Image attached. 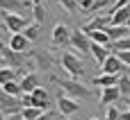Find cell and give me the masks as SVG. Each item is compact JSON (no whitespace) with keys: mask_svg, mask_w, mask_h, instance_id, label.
<instances>
[{"mask_svg":"<svg viewBox=\"0 0 130 120\" xmlns=\"http://www.w3.org/2000/svg\"><path fill=\"white\" fill-rule=\"evenodd\" d=\"M2 29H5V25H2V23H0V32H2Z\"/></svg>","mask_w":130,"mask_h":120,"instance_id":"38","label":"cell"},{"mask_svg":"<svg viewBox=\"0 0 130 120\" xmlns=\"http://www.w3.org/2000/svg\"><path fill=\"white\" fill-rule=\"evenodd\" d=\"M37 2H41V0H32V5H37Z\"/></svg>","mask_w":130,"mask_h":120,"instance_id":"39","label":"cell"},{"mask_svg":"<svg viewBox=\"0 0 130 120\" xmlns=\"http://www.w3.org/2000/svg\"><path fill=\"white\" fill-rule=\"evenodd\" d=\"M37 120H57V109H48V111H43Z\"/></svg>","mask_w":130,"mask_h":120,"instance_id":"31","label":"cell"},{"mask_svg":"<svg viewBox=\"0 0 130 120\" xmlns=\"http://www.w3.org/2000/svg\"><path fill=\"white\" fill-rule=\"evenodd\" d=\"M27 57H30V61H32L37 68H41V70H50V68L57 64V59L53 57V52H50V50H43V48H34V50H30Z\"/></svg>","mask_w":130,"mask_h":120,"instance_id":"4","label":"cell"},{"mask_svg":"<svg viewBox=\"0 0 130 120\" xmlns=\"http://www.w3.org/2000/svg\"><path fill=\"white\" fill-rule=\"evenodd\" d=\"M89 39H91V43L107 45V48H110V36H107V32H105V29H101V32H89Z\"/></svg>","mask_w":130,"mask_h":120,"instance_id":"23","label":"cell"},{"mask_svg":"<svg viewBox=\"0 0 130 120\" xmlns=\"http://www.w3.org/2000/svg\"><path fill=\"white\" fill-rule=\"evenodd\" d=\"M91 54H94V59L103 66L105 64V59L112 54V50L107 48V45H98V43H91Z\"/></svg>","mask_w":130,"mask_h":120,"instance_id":"20","label":"cell"},{"mask_svg":"<svg viewBox=\"0 0 130 120\" xmlns=\"http://www.w3.org/2000/svg\"><path fill=\"white\" fill-rule=\"evenodd\" d=\"M110 48L117 50V52H130V36H128V39L117 41V43H110Z\"/></svg>","mask_w":130,"mask_h":120,"instance_id":"27","label":"cell"},{"mask_svg":"<svg viewBox=\"0 0 130 120\" xmlns=\"http://www.w3.org/2000/svg\"><path fill=\"white\" fill-rule=\"evenodd\" d=\"M23 36L30 41V43H37L41 39V25L39 23H27V27L23 29Z\"/></svg>","mask_w":130,"mask_h":120,"instance_id":"19","label":"cell"},{"mask_svg":"<svg viewBox=\"0 0 130 120\" xmlns=\"http://www.w3.org/2000/svg\"><path fill=\"white\" fill-rule=\"evenodd\" d=\"M119 100H121V93H119L117 86H110V88H103V91H101V104H103V107H112V104H117Z\"/></svg>","mask_w":130,"mask_h":120,"instance_id":"15","label":"cell"},{"mask_svg":"<svg viewBox=\"0 0 130 120\" xmlns=\"http://www.w3.org/2000/svg\"><path fill=\"white\" fill-rule=\"evenodd\" d=\"M2 68H7V66H5V59L0 57V70H2Z\"/></svg>","mask_w":130,"mask_h":120,"instance_id":"35","label":"cell"},{"mask_svg":"<svg viewBox=\"0 0 130 120\" xmlns=\"http://www.w3.org/2000/svg\"><path fill=\"white\" fill-rule=\"evenodd\" d=\"M9 50L27 54V52H30V41H27L23 34H11V39H9Z\"/></svg>","mask_w":130,"mask_h":120,"instance_id":"13","label":"cell"},{"mask_svg":"<svg viewBox=\"0 0 130 120\" xmlns=\"http://www.w3.org/2000/svg\"><path fill=\"white\" fill-rule=\"evenodd\" d=\"M41 113H43V111H41L39 107H30V109H23V111H21L23 120H37Z\"/></svg>","mask_w":130,"mask_h":120,"instance_id":"26","label":"cell"},{"mask_svg":"<svg viewBox=\"0 0 130 120\" xmlns=\"http://www.w3.org/2000/svg\"><path fill=\"white\" fill-rule=\"evenodd\" d=\"M18 84H21V91H23V93H34V91L41 86V79H39L37 73H25V75L18 79Z\"/></svg>","mask_w":130,"mask_h":120,"instance_id":"11","label":"cell"},{"mask_svg":"<svg viewBox=\"0 0 130 120\" xmlns=\"http://www.w3.org/2000/svg\"><path fill=\"white\" fill-rule=\"evenodd\" d=\"M71 32L73 29H69L64 23H57L53 27V36H50L53 48H71Z\"/></svg>","mask_w":130,"mask_h":120,"instance_id":"6","label":"cell"},{"mask_svg":"<svg viewBox=\"0 0 130 120\" xmlns=\"http://www.w3.org/2000/svg\"><path fill=\"white\" fill-rule=\"evenodd\" d=\"M105 32H107V36H110V43H117V41H121V39H128V36H130L128 25H110Z\"/></svg>","mask_w":130,"mask_h":120,"instance_id":"16","label":"cell"},{"mask_svg":"<svg viewBox=\"0 0 130 120\" xmlns=\"http://www.w3.org/2000/svg\"><path fill=\"white\" fill-rule=\"evenodd\" d=\"M71 50H75L82 57L89 54L91 52V39H89V34L82 32V29H73L71 32Z\"/></svg>","mask_w":130,"mask_h":120,"instance_id":"5","label":"cell"},{"mask_svg":"<svg viewBox=\"0 0 130 120\" xmlns=\"http://www.w3.org/2000/svg\"><path fill=\"white\" fill-rule=\"evenodd\" d=\"M57 5L64 7L69 14H75V11H78V0H57Z\"/></svg>","mask_w":130,"mask_h":120,"instance_id":"28","label":"cell"},{"mask_svg":"<svg viewBox=\"0 0 130 120\" xmlns=\"http://www.w3.org/2000/svg\"><path fill=\"white\" fill-rule=\"evenodd\" d=\"M126 107H128V111H130V98H128V100H126Z\"/></svg>","mask_w":130,"mask_h":120,"instance_id":"36","label":"cell"},{"mask_svg":"<svg viewBox=\"0 0 130 120\" xmlns=\"http://www.w3.org/2000/svg\"><path fill=\"white\" fill-rule=\"evenodd\" d=\"M117 88H119V93H121L123 100H128V98H130V73H128V70L119 75V84H117Z\"/></svg>","mask_w":130,"mask_h":120,"instance_id":"21","label":"cell"},{"mask_svg":"<svg viewBox=\"0 0 130 120\" xmlns=\"http://www.w3.org/2000/svg\"><path fill=\"white\" fill-rule=\"evenodd\" d=\"M59 64H62V68L66 70V75H69L71 79H80V77L85 75V64L78 59L75 52H64L62 59H59Z\"/></svg>","mask_w":130,"mask_h":120,"instance_id":"3","label":"cell"},{"mask_svg":"<svg viewBox=\"0 0 130 120\" xmlns=\"http://www.w3.org/2000/svg\"><path fill=\"white\" fill-rule=\"evenodd\" d=\"M14 79H18L16 70H11V68H2L0 70V86H5L7 82H14Z\"/></svg>","mask_w":130,"mask_h":120,"instance_id":"25","label":"cell"},{"mask_svg":"<svg viewBox=\"0 0 130 120\" xmlns=\"http://www.w3.org/2000/svg\"><path fill=\"white\" fill-rule=\"evenodd\" d=\"M94 2H96V0H80L78 5H80V7L85 9V11H91V7H94Z\"/></svg>","mask_w":130,"mask_h":120,"instance_id":"33","label":"cell"},{"mask_svg":"<svg viewBox=\"0 0 130 120\" xmlns=\"http://www.w3.org/2000/svg\"><path fill=\"white\" fill-rule=\"evenodd\" d=\"M50 82H55V84L62 88V93L69 95V98H73V100H87V98L94 95L89 86H85V84H80L78 79H71V77H69V79H62V77H57V75H50Z\"/></svg>","mask_w":130,"mask_h":120,"instance_id":"1","label":"cell"},{"mask_svg":"<svg viewBox=\"0 0 130 120\" xmlns=\"http://www.w3.org/2000/svg\"><path fill=\"white\" fill-rule=\"evenodd\" d=\"M2 14V25L11 32V34H23V29L27 27V20L18 14H9V11H0Z\"/></svg>","mask_w":130,"mask_h":120,"instance_id":"7","label":"cell"},{"mask_svg":"<svg viewBox=\"0 0 130 120\" xmlns=\"http://www.w3.org/2000/svg\"><path fill=\"white\" fill-rule=\"evenodd\" d=\"M0 120H7V116H2V113H0Z\"/></svg>","mask_w":130,"mask_h":120,"instance_id":"37","label":"cell"},{"mask_svg":"<svg viewBox=\"0 0 130 120\" xmlns=\"http://www.w3.org/2000/svg\"><path fill=\"white\" fill-rule=\"evenodd\" d=\"M0 57L5 59V66L11 68V70H16V73H23V68L32 64L27 54H23V52H14V50H9V48H5V45H0Z\"/></svg>","mask_w":130,"mask_h":120,"instance_id":"2","label":"cell"},{"mask_svg":"<svg viewBox=\"0 0 130 120\" xmlns=\"http://www.w3.org/2000/svg\"><path fill=\"white\" fill-rule=\"evenodd\" d=\"M112 25V16L110 14H105V16H96V18H91L89 23H85L82 25V32H101V29H107Z\"/></svg>","mask_w":130,"mask_h":120,"instance_id":"9","label":"cell"},{"mask_svg":"<svg viewBox=\"0 0 130 120\" xmlns=\"http://www.w3.org/2000/svg\"><path fill=\"white\" fill-rule=\"evenodd\" d=\"M21 107H23V109L34 107V100H32V95H30V93H23V95H21Z\"/></svg>","mask_w":130,"mask_h":120,"instance_id":"30","label":"cell"},{"mask_svg":"<svg viewBox=\"0 0 130 120\" xmlns=\"http://www.w3.org/2000/svg\"><path fill=\"white\" fill-rule=\"evenodd\" d=\"M78 111H80L78 100H73V98L59 93V98H57V113H59V116H73V113H78Z\"/></svg>","mask_w":130,"mask_h":120,"instance_id":"8","label":"cell"},{"mask_svg":"<svg viewBox=\"0 0 130 120\" xmlns=\"http://www.w3.org/2000/svg\"><path fill=\"white\" fill-rule=\"evenodd\" d=\"M32 95V100H34V107H39L41 111H48V107H50V95H48V91L43 88V86H39L34 93H30Z\"/></svg>","mask_w":130,"mask_h":120,"instance_id":"14","label":"cell"},{"mask_svg":"<svg viewBox=\"0 0 130 120\" xmlns=\"http://www.w3.org/2000/svg\"><path fill=\"white\" fill-rule=\"evenodd\" d=\"M121 120H130V111H123L121 113Z\"/></svg>","mask_w":130,"mask_h":120,"instance_id":"34","label":"cell"},{"mask_svg":"<svg viewBox=\"0 0 130 120\" xmlns=\"http://www.w3.org/2000/svg\"><path fill=\"white\" fill-rule=\"evenodd\" d=\"M89 120H101V118H89Z\"/></svg>","mask_w":130,"mask_h":120,"instance_id":"40","label":"cell"},{"mask_svg":"<svg viewBox=\"0 0 130 120\" xmlns=\"http://www.w3.org/2000/svg\"><path fill=\"white\" fill-rule=\"evenodd\" d=\"M101 68H103V73H105V75H121V73H126V70H128V68L121 64V59H119L117 54H110Z\"/></svg>","mask_w":130,"mask_h":120,"instance_id":"10","label":"cell"},{"mask_svg":"<svg viewBox=\"0 0 130 120\" xmlns=\"http://www.w3.org/2000/svg\"><path fill=\"white\" fill-rule=\"evenodd\" d=\"M27 5H30L27 0H0V11H9V14L23 16V11H25Z\"/></svg>","mask_w":130,"mask_h":120,"instance_id":"12","label":"cell"},{"mask_svg":"<svg viewBox=\"0 0 130 120\" xmlns=\"http://www.w3.org/2000/svg\"><path fill=\"white\" fill-rule=\"evenodd\" d=\"M110 16H112V25H128V20H130V5L117 9V11H112Z\"/></svg>","mask_w":130,"mask_h":120,"instance_id":"18","label":"cell"},{"mask_svg":"<svg viewBox=\"0 0 130 120\" xmlns=\"http://www.w3.org/2000/svg\"><path fill=\"white\" fill-rule=\"evenodd\" d=\"M32 18H34V23L43 25V20H46V9H43V5H41V2L32 5Z\"/></svg>","mask_w":130,"mask_h":120,"instance_id":"24","label":"cell"},{"mask_svg":"<svg viewBox=\"0 0 130 120\" xmlns=\"http://www.w3.org/2000/svg\"><path fill=\"white\" fill-rule=\"evenodd\" d=\"M128 29H130V20H128Z\"/></svg>","mask_w":130,"mask_h":120,"instance_id":"41","label":"cell"},{"mask_svg":"<svg viewBox=\"0 0 130 120\" xmlns=\"http://www.w3.org/2000/svg\"><path fill=\"white\" fill-rule=\"evenodd\" d=\"M117 84H119V75L101 73L98 77H94V86H101V88H110V86H117Z\"/></svg>","mask_w":130,"mask_h":120,"instance_id":"17","label":"cell"},{"mask_svg":"<svg viewBox=\"0 0 130 120\" xmlns=\"http://www.w3.org/2000/svg\"><path fill=\"white\" fill-rule=\"evenodd\" d=\"M105 120H121V111L117 109V104L107 107V116H105Z\"/></svg>","mask_w":130,"mask_h":120,"instance_id":"29","label":"cell"},{"mask_svg":"<svg viewBox=\"0 0 130 120\" xmlns=\"http://www.w3.org/2000/svg\"><path fill=\"white\" fill-rule=\"evenodd\" d=\"M0 88H2V93H5V95H11V98H21V95H23L18 79H14V82H7V84H5V86H0Z\"/></svg>","mask_w":130,"mask_h":120,"instance_id":"22","label":"cell"},{"mask_svg":"<svg viewBox=\"0 0 130 120\" xmlns=\"http://www.w3.org/2000/svg\"><path fill=\"white\" fill-rule=\"evenodd\" d=\"M117 57L121 59V64H123V66L130 70V52H117Z\"/></svg>","mask_w":130,"mask_h":120,"instance_id":"32","label":"cell"}]
</instances>
